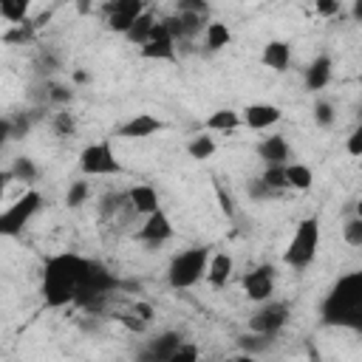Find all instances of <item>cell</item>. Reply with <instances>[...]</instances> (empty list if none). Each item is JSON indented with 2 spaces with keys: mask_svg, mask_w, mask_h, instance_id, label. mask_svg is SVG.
I'll list each match as a JSON object with an SVG mask.
<instances>
[{
  "mask_svg": "<svg viewBox=\"0 0 362 362\" xmlns=\"http://www.w3.org/2000/svg\"><path fill=\"white\" fill-rule=\"evenodd\" d=\"M215 150H218V144H215V139H212L206 130L198 133V136H192V139L187 141V156L195 158V161H206V158H212Z\"/></svg>",
  "mask_w": 362,
  "mask_h": 362,
  "instance_id": "d4e9b609",
  "label": "cell"
},
{
  "mask_svg": "<svg viewBox=\"0 0 362 362\" xmlns=\"http://www.w3.org/2000/svg\"><path fill=\"white\" fill-rule=\"evenodd\" d=\"M74 79H76V82H88V74H85V71H76Z\"/></svg>",
  "mask_w": 362,
  "mask_h": 362,
  "instance_id": "f6af8a7d",
  "label": "cell"
},
{
  "mask_svg": "<svg viewBox=\"0 0 362 362\" xmlns=\"http://www.w3.org/2000/svg\"><path fill=\"white\" fill-rule=\"evenodd\" d=\"M240 124H243L240 110H235V107H218V110H212V113L206 116L204 130H206V133H232V130H238Z\"/></svg>",
  "mask_w": 362,
  "mask_h": 362,
  "instance_id": "44dd1931",
  "label": "cell"
},
{
  "mask_svg": "<svg viewBox=\"0 0 362 362\" xmlns=\"http://www.w3.org/2000/svg\"><path fill=\"white\" fill-rule=\"evenodd\" d=\"M286 181H288V189L305 192V189H311V184H314V170H311L308 164L288 161V164H286Z\"/></svg>",
  "mask_w": 362,
  "mask_h": 362,
  "instance_id": "603a6c76",
  "label": "cell"
},
{
  "mask_svg": "<svg viewBox=\"0 0 362 362\" xmlns=\"http://www.w3.org/2000/svg\"><path fill=\"white\" fill-rule=\"evenodd\" d=\"M320 240H322V232H320V218L317 215H308L303 218L297 226H294V235L283 252V263L294 272L300 269H308L320 252Z\"/></svg>",
  "mask_w": 362,
  "mask_h": 362,
  "instance_id": "3957f363",
  "label": "cell"
},
{
  "mask_svg": "<svg viewBox=\"0 0 362 362\" xmlns=\"http://www.w3.org/2000/svg\"><path fill=\"white\" fill-rule=\"evenodd\" d=\"M28 3L25 0H0V17L11 25H23L28 23Z\"/></svg>",
  "mask_w": 362,
  "mask_h": 362,
  "instance_id": "4316f807",
  "label": "cell"
},
{
  "mask_svg": "<svg viewBox=\"0 0 362 362\" xmlns=\"http://www.w3.org/2000/svg\"><path fill=\"white\" fill-rule=\"evenodd\" d=\"M260 62L266 68H272L274 74H286L288 65H291V45L286 40H269L263 45V54H260Z\"/></svg>",
  "mask_w": 362,
  "mask_h": 362,
  "instance_id": "d6986e66",
  "label": "cell"
},
{
  "mask_svg": "<svg viewBox=\"0 0 362 362\" xmlns=\"http://www.w3.org/2000/svg\"><path fill=\"white\" fill-rule=\"evenodd\" d=\"M147 11V6L141 0H113L105 6V25L113 34L127 37V31L133 28V23Z\"/></svg>",
  "mask_w": 362,
  "mask_h": 362,
  "instance_id": "8fae6325",
  "label": "cell"
},
{
  "mask_svg": "<svg viewBox=\"0 0 362 362\" xmlns=\"http://www.w3.org/2000/svg\"><path fill=\"white\" fill-rule=\"evenodd\" d=\"M260 178H263L274 192L288 189V181H286V164H283V167H266V170L260 173Z\"/></svg>",
  "mask_w": 362,
  "mask_h": 362,
  "instance_id": "1f68e13d",
  "label": "cell"
},
{
  "mask_svg": "<svg viewBox=\"0 0 362 362\" xmlns=\"http://www.w3.org/2000/svg\"><path fill=\"white\" fill-rule=\"evenodd\" d=\"M345 150H348V156L362 158V122H356V127L348 133V139H345Z\"/></svg>",
  "mask_w": 362,
  "mask_h": 362,
  "instance_id": "d590c367",
  "label": "cell"
},
{
  "mask_svg": "<svg viewBox=\"0 0 362 362\" xmlns=\"http://www.w3.org/2000/svg\"><path fill=\"white\" fill-rule=\"evenodd\" d=\"M356 119H359V122H362V105H359V107H356Z\"/></svg>",
  "mask_w": 362,
  "mask_h": 362,
  "instance_id": "7dc6e473",
  "label": "cell"
},
{
  "mask_svg": "<svg viewBox=\"0 0 362 362\" xmlns=\"http://www.w3.org/2000/svg\"><path fill=\"white\" fill-rule=\"evenodd\" d=\"M232 272H235V260H232V255H229V252H215V255L209 257L206 283H209L212 288H223V286L229 283Z\"/></svg>",
  "mask_w": 362,
  "mask_h": 362,
  "instance_id": "ffe728a7",
  "label": "cell"
},
{
  "mask_svg": "<svg viewBox=\"0 0 362 362\" xmlns=\"http://www.w3.org/2000/svg\"><path fill=\"white\" fill-rule=\"evenodd\" d=\"M266 345H269V337H260V334H246V337H240L243 354H252V356H255V351H263Z\"/></svg>",
  "mask_w": 362,
  "mask_h": 362,
  "instance_id": "74e56055",
  "label": "cell"
},
{
  "mask_svg": "<svg viewBox=\"0 0 362 362\" xmlns=\"http://www.w3.org/2000/svg\"><path fill=\"white\" fill-rule=\"evenodd\" d=\"M320 320L328 328L362 334V269L339 274L320 303Z\"/></svg>",
  "mask_w": 362,
  "mask_h": 362,
  "instance_id": "7a4b0ae2",
  "label": "cell"
},
{
  "mask_svg": "<svg viewBox=\"0 0 362 362\" xmlns=\"http://www.w3.org/2000/svg\"><path fill=\"white\" fill-rule=\"evenodd\" d=\"M229 42H232L229 25L221 23V20H209L206 28H204V45H206V51H223Z\"/></svg>",
  "mask_w": 362,
  "mask_h": 362,
  "instance_id": "7402d4cb",
  "label": "cell"
},
{
  "mask_svg": "<svg viewBox=\"0 0 362 362\" xmlns=\"http://www.w3.org/2000/svg\"><path fill=\"white\" fill-rule=\"evenodd\" d=\"M257 158H263L266 167H283L291 161V144L286 141V136L272 133L257 141Z\"/></svg>",
  "mask_w": 362,
  "mask_h": 362,
  "instance_id": "9a60e30c",
  "label": "cell"
},
{
  "mask_svg": "<svg viewBox=\"0 0 362 362\" xmlns=\"http://www.w3.org/2000/svg\"><path fill=\"white\" fill-rule=\"evenodd\" d=\"M122 209H130V201H127V189L124 192H105L102 198H99V215L102 218H113V215H119Z\"/></svg>",
  "mask_w": 362,
  "mask_h": 362,
  "instance_id": "83f0119b",
  "label": "cell"
},
{
  "mask_svg": "<svg viewBox=\"0 0 362 362\" xmlns=\"http://www.w3.org/2000/svg\"><path fill=\"white\" fill-rule=\"evenodd\" d=\"M8 175L17 178V181H23V184H34V181L40 178V167L34 164V158L17 156V158L11 161V167H8Z\"/></svg>",
  "mask_w": 362,
  "mask_h": 362,
  "instance_id": "484cf974",
  "label": "cell"
},
{
  "mask_svg": "<svg viewBox=\"0 0 362 362\" xmlns=\"http://www.w3.org/2000/svg\"><path fill=\"white\" fill-rule=\"evenodd\" d=\"M351 17H354L356 23H362V0H356V3L351 6Z\"/></svg>",
  "mask_w": 362,
  "mask_h": 362,
  "instance_id": "7bdbcfd3",
  "label": "cell"
},
{
  "mask_svg": "<svg viewBox=\"0 0 362 362\" xmlns=\"http://www.w3.org/2000/svg\"><path fill=\"white\" fill-rule=\"evenodd\" d=\"M71 96H74V90H71L68 85H59V82H48V88H45V99H48V102H59V105H68V102H71Z\"/></svg>",
  "mask_w": 362,
  "mask_h": 362,
  "instance_id": "836d02e7",
  "label": "cell"
},
{
  "mask_svg": "<svg viewBox=\"0 0 362 362\" xmlns=\"http://www.w3.org/2000/svg\"><path fill=\"white\" fill-rule=\"evenodd\" d=\"M331 76H334V59L328 54H317L303 74V85H305V90L317 93L331 82Z\"/></svg>",
  "mask_w": 362,
  "mask_h": 362,
  "instance_id": "e0dca14e",
  "label": "cell"
},
{
  "mask_svg": "<svg viewBox=\"0 0 362 362\" xmlns=\"http://www.w3.org/2000/svg\"><path fill=\"white\" fill-rule=\"evenodd\" d=\"M198 359H201V348L195 342H184L167 362H198Z\"/></svg>",
  "mask_w": 362,
  "mask_h": 362,
  "instance_id": "e575fe53",
  "label": "cell"
},
{
  "mask_svg": "<svg viewBox=\"0 0 362 362\" xmlns=\"http://www.w3.org/2000/svg\"><path fill=\"white\" fill-rule=\"evenodd\" d=\"M317 14L320 17H334V14H339V3H334V0H317Z\"/></svg>",
  "mask_w": 362,
  "mask_h": 362,
  "instance_id": "60d3db41",
  "label": "cell"
},
{
  "mask_svg": "<svg viewBox=\"0 0 362 362\" xmlns=\"http://www.w3.org/2000/svg\"><path fill=\"white\" fill-rule=\"evenodd\" d=\"M246 195H249L252 201H272L277 192H274V189H272V187L257 175V178H252V181L246 184Z\"/></svg>",
  "mask_w": 362,
  "mask_h": 362,
  "instance_id": "d6a6232c",
  "label": "cell"
},
{
  "mask_svg": "<svg viewBox=\"0 0 362 362\" xmlns=\"http://www.w3.org/2000/svg\"><path fill=\"white\" fill-rule=\"evenodd\" d=\"M54 130H57L59 136H74V130H76L74 116H71L68 110H59V113L54 116Z\"/></svg>",
  "mask_w": 362,
  "mask_h": 362,
  "instance_id": "8d00e7d4",
  "label": "cell"
},
{
  "mask_svg": "<svg viewBox=\"0 0 362 362\" xmlns=\"http://www.w3.org/2000/svg\"><path fill=\"white\" fill-rule=\"evenodd\" d=\"M359 85H362V74H359Z\"/></svg>",
  "mask_w": 362,
  "mask_h": 362,
  "instance_id": "c3c4849f",
  "label": "cell"
},
{
  "mask_svg": "<svg viewBox=\"0 0 362 362\" xmlns=\"http://www.w3.org/2000/svg\"><path fill=\"white\" fill-rule=\"evenodd\" d=\"M342 240H345L348 246H354V249L362 246V218L351 215V218L342 223Z\"/></svg>",
  "mask_w": 362,
  "mask_h": 362,
  "instance_id": "4dcf8cb0",
  "label": "cell"
},
{
  "mask_svg": "<svg viewBox=\"0 0 362 362\" xmlns=\"http://www.w3.org/2000/svg\"><path fill=\"white\" fill-rule=\"evenodd\" d=\"M240 286H243V294L246 300L252 303H266V300H274V288H277V272L272 263H257L252 266L243 277H240Z\"/></svg>",
  "mask_w": 362,
  "mask_h": 362,
  "instance_id": "9c48e42d",
  "label": "cell"
},
{
  "mask_svg": "<svg viewBox=\"0 0 362 362\" xmlns=\"http://www.w3.org/2000/svg\"><path fill=\"white\" fill-rule=\"evenodd\" d=\"M229 362H257V359H255L252 354H238V356H232Z\"/></svg>",
  "mask_w": 362,
  "mask_h": 362,
  "instance_id": "ee69618b",
  "label": "cell"
},
{
  "mask_svg": "<svg viewBox=\"0 0 362 362\" xmlns=\"http://www.w3.org/2000/svg\"><path fill=\"white\" fill-rule=\"evenodd\" d=\"M88 198H90V184L88 181H74L65 192V204L71 209H79L82 204H88Z\"/></svg>",
  "mask_w": 362,
  "mask_h": 362,
  "instance_id": "f1b7e54d",
  "label": "cell"
},
{
  "mask_svg": "<svg viewBox=\"0 0 362 362\" xmlns=\"http://www.w3.org/2000/svg\"><path fill=\"white\" fill-rule=\"evenodd\" d=\"M119 288V277L96 257H90V266H88V274H85V283L79 288V297H76V305L82 308H90V305H99L110 291Z\"/></svg>",
  "mask_w": 362,
  "mask_h": 362,
  "instance_id": "5b68a950",
  "label": "cell"
},
{
  "mask_svg": "<svg viewBox=\"0 0 362 362\" xmlns=\"http://www.w3.org/2000/svg\"><path fill=\"white\" fill-rule=\"evenodd\" d=\"M356 218H362V201L356 204Z\"/></svg>",
  "mask_w": 362,
  "mask_h": 362,
  "instance_id": "bcb514c9",
  "label": "cell"
},
{
  "mask_svg": "<svg viewBox=\"0 0 362 362\" xmlns=\"http://www.w3.org/2000/svg\"><path fill=\"white\" fill-rule=\"evenodd\" d=\"M311 116H314V124H317V127H331L334 119H337L334 105H331L328 99H317L314 107H311Z\"/></svg>",
  "mask_w": 362,
  "mask_h": 362,
  "instance_id": "f546056e",
  "label": "cell"
},
{
  "mask_svg": "<svg viewBox=\"0 0 362 362\" xmlns=\"http://www.w3.org/2000/svg\"><path fill=\"white\" fill-rule=\"evenodd\" d=\"M88 266H90V257H82L76 252H59V255L45 257L42 280H40V297H42L45 308L76 305Z\"/></svg>",
  "mask_w": 362,
  "mask_h": 362,
  "instance_id": "6da1fadb",
  "label": "cell"
},
{
  "mask_svg": "<svg viewBox=\"0 0 362 362\" xmlns=\"http://www.w3.org/2000/svg\"><path fill=\"white\" fill-rule=\"evenodd\" d=\"M181 345H184L181 331L167 328V331H161L158 337L147 339V345L141 348V354H139V359H136V362H167V359H170Z\"/></svg>",
  "mask_w": 362,
  "mask_h": 362,
  "instance_id": "7c38bea8",
  "label": "cell"
},
{
  "mask_svg": "<svg viewBox=\"0 0 362 362\" xmlns=\"http://www.w3.org/2000/svg\"><path fill=\"white\" fill-rule=\"evenodd\" d=\"M139 57L150 59V62H178V42L170 34V28L164 25V20L156 23L150 40L139 48Z\"/></svg>",
  "mask_w": 362,
  "mask_h": 362,
  "instance_id": "30bf717a",
  "label": "cell"
},
{
  "mask_svg": "<svg viewBox=\"0 0 362 362\" xmlns=\"http://www.w3.org/2000/svg\"><path fill=\"white\" fill-rule=\"evenodd\" d=\"M175 11H198V14H206V11H209V6H206V3H201V0H181V3L175 6Z\"/></svg>",
  "mask_w": 362,
  "mask_h": 362,
  "instance_id": "ab89813d",
  "label": "cell"
},
{
  "mask_svg": "<svg viewBox=\"0 0 362 362\" xmlns=\"http://www.w3.org/2000/svg\"><path fill=\"white\" fill-rule=\"evenodd\" d=\"M209 257H212V252H209L206 246L181 249V252L170 260V266H167V283H170V288L184 291V288H192L195 283H201V280L206 277Z\"/></svg>",
  "mask_w": 362,
  "mask_h": 362,
  "instance_id": "277c9868",
  "label": "cell"
},
{
  "mask_svg": "<svg viewBox=\"0 0 362 362\" xmlns=\"http://www.w3.org/2000/svg\"><path fill=\"white\" fill-rule=\"evenodd\" d=\"M156 23H158V20H156V14L147 8V11H144V14H141V17L133 23V28L127 31V37H124V40H127L130 45H139V48H141V45L150 40V34H153Z\"/></svg>",
  "mask_w": 362,
  "mask_h": 362,
  "instance_id": "cb8c5ba5",
  "label": "cell"
},
{
  "mask_svg": "<svg viewBox=\"0 0 362 362\" xmlns=\"http://www.w3.org/2000/svg\"><path fill=\"white\" fill-rule=\"evenodd\" d=\"M173 235H175V226H173V221L167 218L164 209L147 215L144 223H141L139 232H136V238H139L141 243H150V246H161V243H167Z\"/></svg>",
  "mask_w": 362,
  "mask_h": 362,
  "instance_id": "4fadbf2b",
  "label": "cell"
},
{
  "mask_svg": "<svg viewBox=\"0 0 362 362\" xmlns=\"http://www.w3.org/2000/svg\"><path fill=\"white\" fill-rule=\"evenodd\" d=\"M59 68V59L51 54V51H42L40 57H37V71L40 74H51V71H57Z\"/></svg>",
  "mask_w": 362,
  "mask_h": 362,
  "instance_id": "f35d334b",
  "label": "cell"
},
{
  "mask_svg": "<svg viewBox=\"0 0 362 362\" xmlns=\"http://www.w3.org/2000/svg\"><path fill=\"white\" fill-rule=\"evenodd\" d=\"M240 119H243V127L249 130H269L283 119V110L272 102H252L240 110Z\"/></svg>",
  "mask_w": 362,
  "mask_h": 362,
  "instance_id": "5bb4252c",
  "label": "cell"
},
{
  "mask_svg": "<svg viewBox=\"0 0 362 362\" xmlns=\"http://www.w3.org/2000/svg\"><path fill=\"white\" fill-rule=\"evenodd\" d=\"M288 317H291L288 303H283V300H266V303H260L249 314L246 328H249V334H260V337H269L272 339V337H277L288 325Z\"/></svg>",
  "mask_w": 362,
  "mask_h": 362,
  "instance_id": "ba28073f",
  "label": "cell"
},
{
  "mask_svg": "<svg viewBox=\"0 0 362 362\" xmlns=\"http://www.w3.org/2000/svg\"><path fill=\"white\" fill-rule=\"evenodd\" d=\"M127 201H130V212L133 215H153V212H158L161 209V204H158V192H156V187L153 184H133L130 189H127Z\"/></svg>",
  "mask_w": 362,
  "mask_h": 362,
  "instance_id": "ac0fdd59",
  "label": "cell"
},
{
  "mask_svg": "<svg viewBox=\"0 0 362 362\" xmlns=\"http://www.w3.org/2000/svg\"><path fill=\"white\" fill-rule=\"evenodd\" d=\"M79 170L82 175H122L124 167L116 158V150L107 139L90 141L79 150Z\"/></svg>",
  "mask_w": 362,
  "mask_h": 362,
  "instance_id": "8992f818",
  "label": "cell"
},
{
  "mask_svg": "<svg viewBox=\"0 0 362 362\" xmlns=\"http://www.w3.org/2000/svg\"><path fill=\"white\" fill-rule=\"evenodd\" d=\"M40 206H42V195L37 189H25L14 204H8L3 209V215H0V235L17 238L31 223V218L40 212Z\"/></svg>",
  "mask_w": 362,
  "mask_h": 362,
  "instance_id": "52a82bcc",
  "label": "cell"
},
{
  "mask_svg": "<svg viewBox=\"0 0 362 362\" xmlns=\"http://www.w3.org/2000/svg\"><path fill=\"white\" fill-rule=\"evenodd\" d=\"M167 124L158 119V116H153V113H136V116H130L124 124H119V136L122 139H150V136H156V133H161Z\"/></svg>",
  "mask_w": 362,
  "mask_h": 362,
  "instance_id": "2e32d148",
  "label": "cell"
},
{
  "mask_svg": "<svg viewBox=\"0 0 362 362\" xmlns=\"http://www.w3.org/2000/svg\"><path fill=\"white\" fill-rule=\"evenodd\" d=\"M133 314H136L141 322H150V320H153V305H147V303H136V305H133Z\"/></svg>",
  "mask_w": 362,
  "mask_h": 362,
  "instance_id": "b9f144b4",
  "label": "cell"
},
{
  "mask_svg": "<svg viewBox=\"0 0 362 362\" xmlns=\"http://www.w3.org/2000/svg\"><path fill=\"white\" fill-rule=\"evenodd\" d=\"M359 170H362V158H359Z\"/></svg>",
  "mask_w": 362,
  "mask_h": 362,
  "instance_id": "681fc988",
  "label": "cell"
}]
</instances>
